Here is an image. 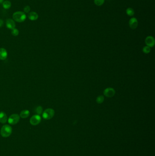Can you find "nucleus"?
Instances as JSON below:
<instances>
[{
	"instance_id": "18",
	"label": "nucleus",
	"mask_w": 155,
	"mask_h": 156,
	"mask_svg": "<svg viewBox=\"0 0 155 156\" xmlns=\"http://www.w3.org/2000/svg\"><path fill=\"white\" fill-rule=\"evenodd\" d=\"M105 2V0H94V3L95 4L98 6H100L104 4Z\"/></svg>"
},
{
	"instance_id": "19",
	"label": "nucleus",
	"mask_w": 155,
	"mask_h": 156,
	"mask_svg": "<svg viewBox=\"0 0 155 156\" xmlns=\"http://www.w3.org/2000/svg\"><path fill=\"white\" fill-rule=\"evenodd\" d=\"M11 33L14 36H18L19 33V31L17 29L14 28V29L12 30Z\"/></svg>"
},
{
	"instance_id": "9",
	"label": "nucleus",
	"mask_w": 155,
	"mask_h": 156,
	"mask_svg": "<svg viewBox=\"0 0 155 156\" xmlns=\"http://www.w3.org/2000/svg\"><path fill=\"white\" fill-rule=\"evenodd\" d=\"M6 26L8 29L12 30L15 28L16 24L14 20L12 19H7L6 21Z\"/></svg>"
},
{
	"instance_id": "8",
	"label": "nucleus",
	"mask_w": 155,
	"mask_h": 156,
	"mask_svg": "<svg viewBox=\"0 0 155 156\" xmlns=\"http://www.w3.org/2000/svg\"><path fill=\"white\" fill-rule=\"evenodd\" d=\"M129 26L132 29H135L138 26V21L135 17L131 18L129 22Z\"/></svg>"
},
{
	"instance_id": "6",
	"label": "nucleus",
	"mask_w": 155,
	"mask_h": 156,
	"mask_svg": "<svg viewBox=\"0 0 155 156\" xmlns=\"http://www.w3.org/2000/svg\"><path fill=\"white\" fill-rule=\"evenodd\" d=\"M103 94L107 97H112L115 95V90L111 88H108L104 90Z\"/></svg>"
},
{
	"instance_id": "23",
	"label": "nucleus",
	"mask_w": 155,
	"mask_h": 156,
	"mask_svg": "<svg viewBox=\"0 0 155 156\" xmlns=\"http://www.w3.org/2000/svg\"><path fill=\"white\" fill-rule=\"evenodd\" d=\"M4 2V0H0V4H2Z\"/></svg>"
},
{
	"instance_id": "22",
	"label": "nucleus",
	"mask_w": 155,
	"mask_h": 156,
	"mask_svg": "<svg viewBox=\"0 0 155 156\" xmlns=\"http://www.w3.org/2000/svg\"><path fill=\"white\" fill-rule=\"evenodd\" d=\"M3 23H4L3 21L2 20V19H0V27H1L3 26Z\"/></svg>"
},
{
	"instance_id": "15",
	"label": "nucleus",
	"mask_w": 155,
	"mask_h": 156,
	"mask_svg": "<svg viewBox=\"0 0 155 156\" xmlns=\"http://www.w3.org/2000/svg\"><path fill=\"white\" fill-rule=\"evenodd\" d=\"M126 13L127 15H128L129 16H132L134 15V11L132 8H128L126 10Z\"/></svg>"
},
{
	"instance_id": "12",
	"label": "nucleus",
	"mask_w": 155,
	"mask_h": 156,
	"mask_svg": "<svg viewBox=\"0 0 155 156\" xmlns=\"http://www.w3.org/2000/svg\"><path fill=\"white\" fill-rule=\"evenodd\" d=\"M7 121V117L6 114L4 112H0V122L1 123L5 124Z\"/></svg>"
},
{
	"instance_id": "5",
	"label": "nucleus",
	"mask_w": 155,
	"mask_h": 156,
	"mask_svg": "<svg viewBox=\"0 0 155 156\" xmlns=\"http://www.w3.org/2000/svg\"><path fill=\"white\" fill-rule=\"evenodd\" d=\"M41 119V117L40 115H35L30 118V124L33 126H36L40 123Z\"/></svg>"
},
{
	"instance_id": "16",
	"label": "nucleus",
	"mask_w": 155,
	"mask_h": 156,
	"mask_svg": "<svg viewBox=\"0 0 155 156\" xmlns=\"http://www.w3.org/2000/svg\"><path fill=\"white\" fill-rule=\"evenodd\" d=\"M42 112H43V108L41 106H39L38 107H37L36 109H35V112L38 115H40L42 113Z\"/></svg>"
},
{
	"instance_id": "21",
	"label": "nucleus",
	"mask_w": 155,
	"mask_h": 156,
	"mask_svg": "<svg viewBox=\"0 0 155 156\" xmlns=\"http://www.w3.org/2000/svg\"><path fill=\"white\" fill-rule=\"evenodd\" d=\"M30 6H25L24 8V12L25 13H26L30 12Z\"/></svg>"
},
{
	"instance_id": "20",
	"label": "nucleus",
	"mask_w": 155,
	"mask_h": 156,
	"mask_svg": "<svg viewBox=\"0 0 155 156\" xmlns=\"http://www.w3.org/2000/svg\"><path fill=\"white\" fill-rule=\"evenodd\" d=\"M150 51H151L150 47L147 46H145V47L143 48V52L145 53H148L150 52Z\"/></svg>"
},
{
	"instance_id": "3",
	"label": "nucleus",
	"mask_w": 155,
	"mask_h": 156,
	"mask_svg": "<svg viewBox=\"0 0 155 156\" xmlns=\"http://www.w3.org/2000/svg\"><path fill=\"white\" fill-rule=\"evenodd\" d=\"M55 111L51 108H48L45 109L42 113V117L45 120H50L54 116Z\"/></svg>"
},
{
	"instance_id": "10",
	"label": "nucleus",
	"mask_w": 155,
	"mask_h": 156,
	"mask_svg": "<svg viewBox=\"0 0 155 156\" xmlns=\"http://www.w3.org/2000/svg\"><path fill=\"white\" fill-rule=\"evenodd\" d=\"M7 55L8 53L6 49L0 48V60H5L7 58Z\"/></svg>"
},
{
	"instance_id": "11",
	"label": "nucleus",
	"mask_w": 155,
	"mask_h": 156,
	"mask_svg": "<svg viewBox=\"0 0 155 156\" xmlns=\"http://www.w3.org/2000/svg\"><path fill=\"white\" fill-rule=\"evenodd\" d=\"M38 15L36 12H32L29 13L28 15V17L29 19L31 21L36 20L38 18Z\"/></svg>"
},
{
	"instance_id": "4",
	"label": "nucleus",
	"mask_w": 155,
	"mask_h": 156,
	"mask_svg": "<svg viewBox=\"0 0 155 156\" xmlns=\"http://www.w3.org/2000/svg\"><path fill=\"white\" fill-rule=\"evenodd\" d=\"M20 119V116L17 114H12L9 117L8 119V122L11 125H15L19 122Z\"/></svg>"
},
{
	"instance_id": "14",
	"label": "nucleus",
	"mask_w": 155,
	"mask_h": 156,
	"mask_svg": "<svg viewBox=\"0 0 155 156\" xmlns=\"http://www.w3.org/2000/svg\"><path fill=\"white\" fill-rule=\"evenodd\" d=\"M2 6H3V8L4 9H9L11 7L12 3L9 1H5L2 3Z\"/></svg>"
},
{
	"instance_id": "7",
	"label": "nucleus",
	"mask_w": 155,
	"mask_h": 156,
	"mask_svg": "<svg viewBox=\"0 0 155 156\" xmlns=\"http://www.w3.org/2000/svg\"><path fill=\"white\" fill-rule=\"evenodd\" d=\"M145 43L147 46L153 47L155 45V39L153 36H147L145 40Z\"/></svg>"
},
{
	"instance_id": "13",
	"label": "nucleus",
	"mask_w": 155,
	"mask_h": 156,
	"mask_svg": "<svg viewBox=\"0 0 155 156\" xmlns=\"http://www.w3.org/2000/svg\"><path fill=\"white\" fill-rule=\"evenodd\" d=\"M30 112L28 110L25 109V110H23L22 112H20V116L22 118L25 119V118L28 117V116L30 115Z\"/></svg>"
},
{
	"instance_id": "1",
	"label": "nucleus",
	"mask_w": 155,
	"mask_h": 156,
	"mask_svg": "<svg viewBox=\"0 0 155 156\" xmlns=\"http://www.w3.org/2000/svg\"><path fill=\"white\" fill-rule=\"evenodd\" d=\"M12 18L16 22H22L26 19V15L22 12H16L13 13Z\"/></svg>"
},
{
	"instance_id": "2",
	"label": "nucleus",
	"mask_w": 155,
	"mask_h": 156,
	"mask_svg": "<svg viewBox=\"0 0 155 156\" xmlns=\"http://www.w3.org/2000/svg\"><path fill=\"white\" fill-rule=\"evenodd\" d=\"M12 131V128L10 126L8 125H5L1 128L0 133L2 137H7L11 135Z\"/></svg>"
},
{
	"instance_id": "17",
	"label": "nucleus",
	"mask_w": 155,
	"mask_h": 156,
	"mask_svg": "<svg viewBox=\"0 0 155 156\" xmlns=\"http://www.w3.org/2000/svg\"><path fill=\"white\" fill-rule=\"evenodd\" d=\"M104 100V97L102 95L99 96L97 98V103L101 104Z\"/></svg>"
}]
</instances>
